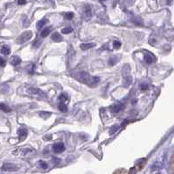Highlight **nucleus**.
Masks as SVG:
<instances>
[{"mask_svg": "<svg viewBox=\"0 0 174 174\" xmlns=\"http://www.w3.org/2000/svg\"><path fill=\"white\" fill-rule=\"evenodd\" d=\"M78 78L81 82L89 84L92 87H95L100 81L98 77H91L89 73H87V72H84V71H82L80 73H78Z\"/></svg>", "mask_w": 174, "mask_h": 174, "instance_id": "1", "label": "nucleus"}, {"mask_svg": "<svg viewBox=\"0 0 174 174\" xmlns=\"http://www.w3.org/2000/svg\"><path fill=\"white\" fill-rule=\"evenodd\" d=\"M32 38V32L28 31V32H24V33H22L17 39V42L19 45L21 44H24V43H26L28 40H30L31 38Z\"/></svg>", "mask_w": 174, "mask_h": 174, "instance_id": "2", "label": "nucleus"}, {"mask_svg": "<svg viewBox=\"0 0 174 174\" xmlns=\"http://www.w3.org/2000/svg\"><path fill=\"white\" fill-rule=\"evenodd\" d=\"M28 94H30L32 96H36V97H45V94L41 90L38 88H33V87H30L28 89Z\"/></svg>", "mask_w": 174, "mask_h": 174, "instance_id": "3", "label": "nucleus"}, {"mask_svg": "<svg viewBox=\"0 0 174 174\" xmlns=\"http://www.w3.org/2000/svg\"><path fill=\"white\" fill-rule=\"evenodd\" d=\"M2 170L5 171H17L18 170V166L14 165V164H11V163H5L3 165H2Z\"/></svg>", "mask_w": 174, "mask_h": 174, "instance_id": "4", "label": "nucleus"}, {"mask_svg": "<svg viewBox=\"0 0 174 174\" xmlns=\"http://www.w3.org/2000/svg\"><path fill=\"white\" fill-rule=\"evenodd\" d=\"M84 17L86 20H90L92 17V10L90 5H86L84 10Z\"/></svg>", "mask_w": 174, "mask_h": 174, "instance_id": "5", "label": "nucleus"}, {"mask_svg": "<svg viewBox=\"0 0 174 174\" xmlns=\"http://www.w3.org/2000/svg\"><path fill=\"white\" fill-rule=\"evenodd\" d=\"M65 149V144L62 142H59V143H56L53 144V151L57 153H60L64 152Z\"/></svg>", "mask_w": 174, "mask_h": 174, "instance_id": "6", "label": "nucleus"}, {"mask_svg": "<svg viewBox=\"0 0 174 174\" xmlns=\"http://www.w3.org/2000/svg\"><path fill=\"white\" fill-rule=\"evenodd\" d=\"M123 109H124V105H123V104H121V103H119V104H115V105H113L111 107V111L112 113L116 114V113H118V112L121 111Z\"/></svg>", "mask_w": 174, "mask_h": 174, "instance_id": "7", "label": "nucleus"}, {"mask_svg": "<svg viewBox=\"0 0 174 174\" xmlns=\"http://www.w3.org/2000/svg\"><path fill=\"white\" fill-rule=\"evenodd\" d=\"M18 133L20 140H24L28 135V130L25 128H19L18 130Z\"/></svg>", "mask_w": 174, "mask_h": 174, "instance_id": "8", "label": "nucleus"}, {"mask_svg": "<svg viewBox=\"0 0 174 174\" xmlns=\"http://www.w3.org/2000/svg\"><path fill=\"white\" fill-rule=\"evenodd\" d=\"M95 46H96L95 43H85V44H82V45H80V48L82 50H89V49H92Z\"/></svg>", "mask_w": 174, "mask_h": 174, "instance_id": "9", "label": "nucleus"}, {"mask_svg": "<svg viewBox=\"0 0 174 174\" xmlns=\"http://www.w3.org/2000/svg\"><path fill=\"white\" fill-rule=\"evenodd\" d=\"M51 27H45V28H44L43 30L41 31V32H40V36L42 37V38H46L49 34H50V32H51Z\"/></svg>", "mask_w": 174, "mask_h": 174, "instance_id": "10", "label": "nucleus"}, {"mask_svg": "<svg viewBox=\"0 0 174 174\" xmlns=\"http://www.w3.org/2000/svg\"><path fill=\"white\" fill-rule=\"evenodd\" d=\"M132 77H130V76L125 77V79H124V82H123L125 87H129L130 84H132Z\"/></svg>", "mask_w": 174, "mask_h": 174, "instance_id": "11", "label": "nucleus"}, {"mask_svg": "<svg viewBox=\"0 0 174 174\" xmlns=\"http://www.w3.org/2000/svg\"><path fill=\"white\" fill-rule=\"evenodd\" d=\"M21 63V59L18 56H14L11 59V64L12 65H18Z\"/></svg>", "mask_w": 174, "mask_h": 174, "instance_id": "12", "label": "nucleus"}, {"mask_svg": "<svg viewBox=\"0 0 174 174\" xmlns=\"http://www.w3.org/2000/svg\"><path fill=\"white\" fill-rule=\"evenodd\" d=\"M51 39L53 40V41H55V42H60V41H62L63 40V38H62V36L59 34V33H57V32H55V33H53L52 35H51Z\"/></svg>", "mask_w": 174, "mask_h": 174, "instance_id": "13", "label": "nucleus"}, {"mask_svg": "<svg viewBox=\"0 0 174 174\" xmlns=\"http://www.w3.org/2000/svg\"><path fill=\"white\" fill-rule=\"evenodd\" d=\"M144 61H146V64L151 65V64L153 63V57H152L150 54L146 53V54H144Z\"/></svg>", "mask_w": 174, "mask_h": 174, "instance_id": "14", "label": "nucleus"}, {"mask_svg": "<svg viewBox=\"0 0 174 174\" xmlns=\"http://www.w3.org/2000/svg\"><path fill=\"white\" fill-rule=\"evenodd\" d=\"M0 110L3 111H5V112H10V111H11V109L7 105H5V104H4V103H0Z\"/></svg>", "mask_w": 174, "mask_h": 174, "instance_id": "15", "label": "nucleus"}, {"mask_svg": "<svg viewBox=\"0 0 174 174\" xmlns=\"http://www.w3.org/2000/svg\"><path fill=\"white\" fill-rule=\"evenodd\" d=\"M1 53L3 55H9L11 53V49L9 46L7 45H4L2 48H1Z\"/></svg>", "mask_w": 174, "mask_h": 174, "instance_id": "16", "label": "nucleus"}, {"mask_svg": "<svg viewBox=\"0 0 174 174\" xmlns=\"http://www.w3.org/2000/svg\"><path fill=\"white\" fill-rule=\"evenodd\" d=\"M47 23V19L46 18H44V19H41L40 21H38L37 23V28L38 29H41L43 28V26H45V24Z\"/></svg>", "mask_w": 174, "mask_h": 174, "instance_id": "17", "label": "nucleus"}, {"mask_svg": "<svg viewBox=\"0 0 174 174\" xmlns=\"http://www.w3.org/2000/svg\"><path fill=\"white\" fill-rule=\"evenodd\" d=\"M59 110L61 111L62 112H66L68 111V107H67V105L65 103L62 102V103H60L59 105Z\"/></svg>", "mask_w": 174, "mask_h": 174, "instance_id": "18", "label": "nucleus"}, {"mask_svg": "<svg viewBox=\"0 0 174 174\" xmlns=\"http://www.w3.org/2000/svg\"><path fill=\"white\" fill-rule=\"evenodd\" d=\"M64 17H65L66 19L71 20V19L73 18V17H74V14H73V12H66V13H65V14H64Z\"/></svg>", "mask_w": 174, "mask_h": 174, "instance_id": "19", "label": "nucleus"}, {"mask_svg": "<svg viewBox=\"0 0 174 174\" xmlns=\"http://www.w3.org/2000/svg\"><path fill=\"white\" fill-rule=\"evenodd\" d=\"M38 165H39V167H41L42 169H47V168H48L47 163L45 162V161H43V160H39V161H38Z\"/></svg>", "mask_w": 174, "mask_h": 174, "instance_id": "20", "label": "nucleus"}, {"mask_svg": "<svg viewBox=\"0 0 174 174\" xmlns=\"http://www.w3.org/2000/svg\"><path fill=\"white\" fill-rule=\"evenodd\" d=\"M39 116H40V117H42L43 119H48L49 116H51V113L46 112V111H41V112L39 113Z\"/></svg>", "mask_w": 174, "mask_h": 174, "instance_id": "21", "label": "nucleus"}, {"mask_svg": "<svg viewBox=\"0 0 174 174\" xmlns=\"http://www.w3.org/2000/svg\"><path fill=\"white\" fill-rule=\"evenodd\" d=\"M72 31H73V29H72L71 27H65V28H64L63 30H62V33L68 34V33H71Z\"/></svg>", "mask_w": 174, "mask_h": 174, "instance_id": "22", "label": "nucleus"}, {"mask_svg": "<svg viewBox=\"0 0 174 174\" xmlns=\"http://www.w3.org/2000/svg\"><path fill=\"white\" fill-rule=\"evenodd\" d=\"M118 60H119V59L118 57H111V59H109V64L111 65H114L116 63L118 62Z\"/></svg>", "mask_w": 174, "mask_h": 174, "instance_id": "23", "label": "nucleus"}, {"mask_svg": "<svg viewBox=\"0 0 174 174\" xmlns=\"http://www.w3.org/2000/svg\"><path fill=\"white\" fill-rule=\"evenodd\" d=\"M118 129H119V126L117 125H113L112 126V128H111V130H110V135H112V134H114L116 132H117L118 130Z\"/></svg>", "mask_w": 174, "mask_h": 174, "instance_id": "24", "label": "nucleus"}, {"mask_svg": "<svg viewBox=\"0 0 174 174\" xmlns=\"http://www.w3.org/2000/svg\"><path fill=\"white\" fill-rule=\"evenodd\" d=\"M34 150L32 149V148H25V149H23L22 151H21V153H23V155H26V154H28V153H30V152H33Z\"/></svg>", "mask_w": 174, "mask_h": 174, "instance_id": "25", "label": "nucleus"}, {"mask_svg": "<svg viewBox=\"0 0 174 174\" xmlns=\"http://www.w3.org/2000/svg\"><path fill=\"white\" fill-rule=\"evenodd\" d=\"M120 46H121V42L120 41H118V40L113 41V47L115 49H119Z\"/></svg>", "mask_w": 174, "mask_h": 174, "instance_id": "26", "label": "nucleus"}, {"mask_svg": "<svg viewBox=\"0 0 174 174\" xmlns=\"http://www.w3.org/2000/svg\"><path fill=\"white\" fill-rule=\"evenodd\" d=\"M162 168V165L161 164H159V163H155L152 167V170H157V169H160Z\"/></svg>", "mask_w": 174, "mask_h": 174, "instance_id": "27", "label": "nucleus"}, {"mask_svg": "<svg viewBox=\"0 0 174 174\" xmlns=\"http://www.w3.org/2000/svg\"><path fill=\"white\" fill-rule=\"evenodd\" d=\"M67 99H68V97H67L66 94H61V95L59 96V100L63 101V103L65 102V100H67Z\"/></svg>", "mask_w": 174, "mask_h": 174, "instance_id": "28", "label": "nucleus"}, {"mask_svg": "<svg viewBox=\"0 0 174 174\" xmlns=\"http://www.w3.org/2000/svg\"><path fill=\"white\" fill-rule=\"evenodd\" d=\"M41 45V42H40V40H35L34 42H33V44H32V46L33 47H36V48H38L39 45Z\"/></svg>", "mask_w": 174, "mask_h": 174, "instance_id": "29", "label": "nucleus"}, {"mask_svg": "<svg viewBox=\"0 0 174 174\" xmlns=\"http://www.w3.org/2000/svg\"><path fill=\"white\" fill-rule=\"evenodd\" d=\"M140 88H141L142 91H146V90L148 89V85H147V84H140Z\"/></svg>", "mask_w": 174, "mask_h": 174, "instance_id": "30", "label": "nucleus"}, {"mask_svg": "<svg viewBox=\"0 0 174 174\" xmlns=\"http://www.w3.org/2000/svg\"><path fill=\"white\" fill-rule=\"evenodd\" d=\"M132 22L137 25H143V22H141V20H139V19H134Z\"/></svg>", "mask_w": 174, "mask_h": 174, "instance_id": "31", "label": "nucleus"}, {"mask_svg": "<svg viewBox=\"0 0 174 174\" xmlns=\"http://www.w3.org/2000/svg\"><path fill=\"white\" fill-rule=\"evenodd\" d=\"M6 61L3 59V57H0V66H5Z\"/></svg>", "mask_w": 174, "mask_h": 174, "instance_id": "32", "label": "nucleus"}, {"mask_svg": "<svg viewBox=\"0 0 174 174\" xmlns=\"http://www.w3.org/2000/svg\"><path fill=\"white\" fill-rule=\"evenodd\" d=\"M129 174H136V169L135 168H132L129 171Z\"/></svg>", "mask_w": 174, "mask_h": 174, "instance_id": "33", "label": "nucleus"}, {"mask_svg": "<svg viewBox=\"0 0 174 174\" xmlns=\"http://www.w3.org/2000/svg\"><path fill=\"white\" fill-rule=\"evenodd\" d=\"M24 4H26L25 1H18V5H24Z\"/></svg>", "mask_w": 174, "mask_h": 174, "instance_id": "34", "label": "nucleus"}, {"mask_svg": "<svg viewBox=\"0 0 174 174\" xmlns=\"http://www.w3.org/2000/svg\"><path fill=\"white\" fill-rule=\"evenodd\" d=\"M157 174H162V173H157Z\"/></svg>", "mask_w": 174, "mask_h": 174, "instance_id": "35", "label": "nucleus"}]
</instances>
